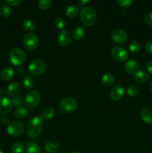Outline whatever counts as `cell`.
<instances>
[{
    "mask_svg": "<svg viewBox=\"0 0 152 153\" xmlns=\"http://www.w3.org/2000/svg\"><path fill=\"white\" fill-rule=\"evenodd\" d=\"M43 128V121L39 117H33L27 124L26 133L27 135L31 138H35L38 137L42 132Z\"/></svg>",
    "mask_w": 152,
    "mask_h": 153,
    "instance_id": "1",
    "label": "cell"
},
{
    "mask_svg": "<svg viewBox=\"0 0 152 153\" xmlns=\"http://www.w3.org/2000/svg\"><path fill=\"white\" fill-rule=\"evenodd\" d=\"M80 19L85 25L91 26L97 20L96 12L90 7H83L80 12Z\"/></svg>",
    "mask_w": 152,
    "mask_h": 153,
    "instance_id": "2",
    "label": "cell"
},
{
    "mask_svg": "<svg viewBox=\"0 0 152 153\" xmlns=\"http://www.w3.org/2000/svg\"><path fill=\"white\" fill-rule=\"evenodd\" d=\"M26 55L25 52L21 49H13L9 54L10 62L14 66H20L25 62Z\"/></svg>",
    "mask_w": 152,
    "mask_h": 153,
    "instance_id": "3",
    "label": "cell"
},
{
    "mask_svg": "<svg viewBox=\"0 0 152 153\" xmlns=\"http://www.w3.org/2000/svg\"><path fill=\"white\" fill-rule=\"evenodd\" d=\"M28 72L34 76H40L46 70V64L43 61L37 59L30 63L28 67Z\"/></svg>",
    "mask_w": 152,
    "mask_h": 153,
    "instance_id": "4",
    "label": "cell"
},
{
    "mask_svg": "<svg viewBox=\"0 0 152 153\" xmlns=\"http://www.w3.org/2000/svg\"><path fill=\"white\" fill-rule=\"evenodd\" d=\"M77 108V102L75 99L67 97L63 99L60 102V109L62 112L66 114L72 113Z\"/></svg>",
    "mask_w": 152,
    "mask_h": 153,
    "instance_id": "5",
    "label": "cell"
},
{
    "mask_svg": "<svg viewBox=\"0 0 152 153\" xmlns=\"http://www.w3.org/2000/svg\"><path fill=\"white\" fill-rule=\"evenodd\" d=\"M40 99H41V96L40 93L36 91H31L26 94L24 102L27 107L29 108H33L39 104Z\"/></svg>",
    "mask_w": 152,
    "mask_h": 153,
    "instance_id": "6",
    "label": "cell"
},
{
    "mask_svg": "<svg viewBox=\"0 0 152 153\" xmlns=\"http://www.w3.org/2000/svg\"><path fill=\"white\" fill-rule=\"evenodd\" d=\"M23 45L28 50L35 49L39 45V38L35 33H28L23 37Z\"/></svg>",
    "mask_w": 152,
    "mask_h": 153,
    "instance_id": "7",
    "label": "cell"
},
{
    "mask_svg": "<svg viewBox=\"0 0 152 153\" xmlns=\"http://www.w3.org/2000/svg\"><path fill=\"white\" fill-rule=\"evenodd\" d=\"M111 56L115 61L124 62L129 57V53L122 46H115L111 50Z\"/></svg>",
    "mask_w": 152,
    "mask_h": 153,
    "instance_id": "8",
    "label": "cell"
},
{
    "mask_svg": "<svg viewBox=\"0 0 152 153\" xmlns=\"http://www.w3.org/2000/svg\"><path fill=\"white\" fill-rule=\"evenodd\" d=\"M7 131L10 135L19 136L22 134L24 131V126L22 123L19 121H13L8 124L7 127Z\"/></svg>",
    "mask_w": 152,
    "mask_h": 153,
    "instance_id": "9",
    "label": "cell"
},
{
    "mask_svg": "<svg viewBox=\"0 0 152 153\" xmlns=\"http://www.w3.org/2000/svg\"><path fill=\"white\" fill-rule=\"evenodd\" d=\"M128 37V33L121 28L113 30L111 33V39L116 43H124L127 41Z\"/></svg>",
    "mask_w": 152,
    "mask_h": 153,
    "instance_id": "10",
    "label": "cell"
},
{
    "mask_svg": "<svg viewBox=\"0 0 152 153\" xmlns=\"http://www.w3.org/2000/svg\"><path fill=\"white\" fill-rule=\"evenodd\" d=\"M13 107V102L8 97L0 98V114L5 115L11 111Z\"/></svg>",
    "mask_w": 152,
    "mask_h": 153,
    "instance_id": "11",
    "label": "cell"
},
{
    "mask_svg": "<svg viewBox=\"0 0 152 153\" xmlns=\"http://www.w3.org/2000/svg\"><path fill=\"white\" fill-rule=\"evenodd\" d=\"M72 34L67 30H63L58 36V42L61 46H66L71 43Z\"/></svg>",
    "mask_w": 152,
    "mask_h": 153,
    "instance_id": "12",
    "label": "cell"
},
{
    "mask_svg": "<svg viewBox=\"0 0 152 153\" xmlns=\"http://www.w3.org/2000/svg\"><path fill=\"white\" fill-rule=\"evenodd\" d=\"M110 98L114 101H118L122 99L125 95V88L121 85H116L110 91Z\"/></svg>",
    "mask_w": 152,
    "mask_h": 153,
    "instance_id": "13",
    "label": "cell"
},
{
    "mask_svg": "<svg viewBox=\"0 0 152 153\" xmlns=\"http://www.w3.org/2000/svg\"><path fill=\"white\" fill-rule=\"evenodd\" d=\"M21 91V85L18 82H12L7 86V94L9 97H18Z\"/></svg>",
    "mask_w": 152,
    "mask_h": 153,
    "instance_id": "14",
    "label": "cell"
},
{
    "mask_svg": "<svg viewBox=\"0 0 152 153\" xmlns=\"http://www.w3.org/2000/svg\"><path fill=\"white\" fill-rule=\"evenodd\" d=\"M125 70L129 74H135L139 69V64L137 61L134 59L129 60L125 64Z\"/></svg>",
    "mask_w": 152,
    "mask_h": 153,
    "instance_id": "15",
    "label": "cell"
},
{
    "mask_svg": "<svg viewBox=\"0 0 152 153\" xmlns=\"http://www.w3.org/2000/svg\"><path fill=\"white\" fill-rule=\"evenodd\" d=\"M140 117L145 123L152 124V109L150 108H144L140 111Z\"/></svg>",
    "mask_w": 152,
    "mask_h": 153,
    "instance_id": "16",
    "label": "cell"
},
{
    "mask_svg": "<svg viewBox=\"0 0 152 153\" xmlns=\"http://www.w3.org/2000/svg\"><path fill=\"white\" fill-rule=\"evenodd\" d=\"M58 147H59V143L54 139L49 140L45 144V150L48 153H55L58 150Z\"/></svg>",
    "mask_w": 152,
    "mask_h": 153,
    "instance_id": "17",
    "label": "cell"
},
{
    "mask_svg": "<svg viewBox=\"0 0 152 153\" xmlns=\"http://www.w3.org/2000/svg\"><path fill=\"white\" fill-rule=\"evenodd\" d=\"M14 76V70L12 67H7L3 69L0 73V77L2 80L8 81L10 80Z\"/></svg>",
    "mask_w": 152,
    "mask_h": 153,
    "instance_id": "18",
    "label": "cell"
},
{
    "mask_svg": "<svg viewBox=\"0 0 152 153\" xmlns=\"http://www.w3.org/2000/svg\"><path fill=\"white\" fill-rule=\"evenodd\" d=\"M134 79L135 82H137V83L143 84L148 80L149 76L146 72L143 71V70H139V71H137L134 74Z\"/></svg>",
    "mask_w": 152,
    "mask_h": 153,
    "instance_id": "19",
    "label": "cell"
},
{
    "mask_svg": "<svg viewBox=\"0 0 152 153\" xmlns=\"http://www.w3.org/2000/svg\"><path fill=\"white\" fill-rule=\"evenodd\" d=\"M25 152L26 153H42V149L37 143L34 142H28L25 145Z\"/></svg>",
    "mask_w": 152,
    "mask_h": 153,
    "instance_id": "20",
    "label": "cell"
},
{
    "mask_svg": "<svg viewBox=\"0 0 152 153\" xmlns=\"http://www.w3.org/2000/svg\"><path fill=\"white\" fill-rule=\"evenodd\" d=\"M79 12V6L76 4H70L66 8L65 13L68 17L74 18Z\"/></svg>",
    "mask_w": 152,
    "mask_h": 153,
    "instance_id": "21",
    "label": "cell"
},
{
    "mask_svg": "<svg viewBox=\"0 0 152 153\" xmlns=\"http://www.w3.org/2000/svg\"><path fill=\"white\" fill-rule=\"evenodd\" d=\"M101 82L106 86H111L115 82V77L110 73H105L101 77Z\"/></svg>",
    "mask_w": 152,
    "mask_h": 153,
    "instance_id": "22",
    "label": "cell"
},
{
    "mask_svg": "<svg viewBox=\"0 0 152 153\" xmlns=\"http://www.w3.org/2000/svg\"><path fill=\"white\" fill-rule=\"evenodd\" d=\"M85 31L82 26H77L73 29L72 36L75 40H81L84 37Z\"/></svg>",
    "mask_w": 152,
    "mask_h": 153,
    "instance_id": "23",
    "label": "cell"
},
{
    "mask_svg": "<svg viewBox=\"0 0 152 153\" xmlns=\"http://www.w3.org/2000/svg\"><path fill=\"white\" fill-rule=\"evenodd\" d=\"M28 110L27 108L24 107V106H20V107L16 108V110L14 111L15 117H16L19 119H22L25 118V117L28 116Z\"/></svg>",
    "mask_w": 152,
    "mask_h": 153,
    "instance_id": "24",
    "label": "cell"
},
{
    "mask_svg": "<svg viewBox=\"0 0 152 153\" xmlns=\"http://www.w3.org/2000/svg\"><path fill=\"white\" fill-rule=\"evenodd\" d=\"M55 111L52 107H47L42 111L41 117L45 120H50L55 116Z\"/></svg>",
    "mask_w": 152,
    "mask_h": 153,
    "instance_id": "25",
    "label": "cell"
},
{
    "mask_svg": "<svg viewBox=\"0 0 152 153\" xmlns=\"http://www.w3.org/2000/svg\"><path fill=\"white\" fill-rule=\"evenodd\" d=\"M141 49V44L137 40H133L129 44V49L131 53H137Z\"/></svg>",
    "mask_w": 152,
    "mask_h": 153,
    "instance_id": "26",
    "label": "cell"
},
{
    "mask_svg": "<svg viewBox=\"0 0 152 153\" xmlns=\"http://www.w3.org/2000/svg\"><path fill=\"white\" fill-rule=\"evenodd\" d=\"M10 15V9L6 4H2L0 6V16L1 17L4 18H8Z\"/></svg>",
    "mask_w": 152,
    "mask_h": 153,
    "instance_id": "27",
    "label": "cell"
},
{
    "mask_svg": "<svg viewBox=\"0 0 152 153\" xmlns=\"http://www.w3.org/2000/svg\"><path fill=\"white\" fill-rule=\"evenodd\" d=\"M22 26H23L24 29L26 30V31H33L35 28V24H34L33 20L30 19H27L23 22Z\"/></svg>",
    "mask_w": 152,
    "mask_h": 153,
    "instance_id": "28",
    "label": "cell"
},
{
    "mask_svg": "<svg viewBox=\"0 0 152 153\" xmlns=\"http://www.w3.org/2000/svg\"><path fill=\"white\" fill-rule=\"evenodd\" d=\"M34 84V81L33 78L30 76H25L23 79V85L26 89H31L33 88Z\"/></svg>",
    "mask_w": 152,
    "mask_h": 153,
    "instance_id": "29",
    "label": "cell"
},
{
    "mask_svg": "<svg viewBox=\"0 0 152 153\" xmlns=\"http://www.w3.org/2000/svg\"><path fill=\"white\" fill-rule=\"evenodd\" d=\"M24 150V145L21 142H16L11 146V152L13 153H22Z\"/></svg>",
    "mask_w": 152,
    "mask_h": 153,
    "instance_id": "30",
    "label": "cell"
},
{
    "mask_svg": "<svg viewBox=\"0 0 152 153\" xmlns=\"http://www.w3.org/2000/svg\"><path fill=\"white\" fill-rule=\"evenodd\" d=\"M38 4L40 8L43 9V10H46V9H49L52 6V0H40L38 1Z\"/></svg>",
    "mask_w": 152,
    "mask_h": 153,
    "instance_id": "31",
    "label": "cell"
},
{
    "mask_svg": "<svg viewBox=\"0 0 152 153\" xmlns=\"http://www.w3.org/2000/svg\"><path fill=\"white\" fill-rule=\"evenodd\" d=\"M55 25L58 29L63 30L66 26V21L61 17L57 18L55 21Z\"/></svg>",
    "mask_w": 152,
    "mask_h": 153,
    "instance_id": "32",
    "label": "cell"
},
{
    "mask_svg": "<svg viewBox=\"0 0 152 153\" xmlns=\"http://www.w3.org/2000/svg\"><path fill=\"white\" fill-rule=\"evenodd\" d=\"M127 93L130 97H136L139 94V90L135 86H130L127 89Z\"/></svg>",
    "mask_w": 152,
    "mask_h": 153,
    "instance_id": "33",
    "label": "cell"
},
{
    "mask_svg": "<svg viewBox=\"0 0 152 153\" xmlns=\"http://www.w3.org/2000/svg\"><path fill=\"white\" fill-rule=\"evenodd\" d=\"M145 22L148 25H152V12H148L143 16Z\"/></svg>",
    "mask_w": 152,
    "mask_h": 153,
    "instance_id": "34",
    "label": "cell"
},
{
    "mask_svg": "<svg viewBox=\"0 0 152 153\" xmlns=\"http://www.w3.org/2000/svg\"><path fill=\"white\" fill-rule=\"evenodd\" d=\"M131 0H118L117 4L122 7H128L131 4Z\"/></svg>",
    "mask_w": 152,
    "mask_h": 153,
    "instance_id": "35",
    "label": "cell"
},
{
    "mask_svg": "<svg viewBox=\"0 0 152 153\" xmlns=\"http://www.w3.org/2000/svg\"><path fill=\"white\" fill-rule=\"evenodd\" d=\"M12 102H13V105L16 106V107L17 106V108L20 107L22 105V103H23V100H22V99L20 97H19V96L14 97V99L12 100Z\"/></svg>",
    "mask_w": 152,
    "mask_h": 153,
    "instance_id": "36",
    "label": "cell"
},
{
    "mask_svg": "<svg viewBox=\"0 0 152 153\" xmlns=\"http://www.w3.org/2000/svg\"><path fill=\"white\" fill-rule=\"evenodd\" d=\"M4 2L10 6H17L18 4H19L22 2V1L21 0H7Z\"/></svg>",
    "mask_w": 152,
    "mask_h": 153,
    "instance_id": "37",
    "label": "cell"
},
{
    "mask_svg": "<svg viewBox=\"0 0 152 153\" xmlns=\"http://www.w3.org/2000/svg\"><path fill=\"white\" fill-rule=\"evenodd\" d=\"M145 49L147 51V52H148L149 54H152V40L150 41H148L145 43Z\"/></svg>",
    "mask_w": 152,
    "mask_h": 153,
    "instance_id": "38",
    "label": "cell"
},
{
    "mask_svg": "<svg viewBox=\"0 0 152 153\" xmlns=\"http://www.w3.org/2000/svg\"><path fill=\"white\" fill-rule=\"evenodd\" d=\"M0 122H1V124L3 125H7L9 124V118L7 117L5 115H2V116L0 117Z\"/></svg>",
    "mask_w": 152,
    "mask_h": 153,
    "instance_id": "39",
    "label": "cell"
},
{
    "mask_svg": "<svg viewBox=\"0 0 152 153\" xmlns=\"http://www.w3.org/2000/svg\"><path fill=\"white\" fill-rule=\"evenodd\" d=\"M145 68L148 73L152 74V61H149V62H148L147 64H146Z\"/></svg>",
    "mask_w": 152,
    "mask_h": 153,
    "instance_id": "40",
    "label": "cell"
},
{
    "mask_svg": "<svg viewBox=\"0 0 152 153\" xmlns=\"http://www.w3.org/2000/svg\"><path fill=\"white\" fill-rule=\"evenodd\" d=\"M5 94H7V91H4L3 88H1V89H0V96H1L2 97H4V96L5 95Z\"/></svg>",
    "mask_w": 152,
    "mask_h": 153,
    "instance_id": "41",
    "label": "cell"
},
{
    "mask_svg": "<svg viewBox=\"0 0 152 153\" xmlns=\"http://www.w3.org/2000/svg\"><path fill=\"white\" fill-rule=\"evenodd\" d=\"M88 2H89V1H87V0H86V1H83V0H82V1H79V4H80V5H84L85 4H86V3Z\"/></svg>",
    "mask_w": 152,
    "mask_h": 153,
    "instance_id": "42",
    "label": "cell"
},
{
    "mask_svg": "<svg viewBox=\"0 0 152 153\" xmlns=\"http://www.w3.org/2000/svg\"><path fill=\"white\" fill-rule=\"evenodd\" d=\"M150 91H151V94H152V81H151V84H150Z\"/></svg>",
    "mask_w": 152,
    "mask_h": 153,
    "instance_id": "43",
    "label": "cell"
},
{
    "mask_svg": "<svg viewBox=\"0 0 152 153\" xmlns=\"http://www.w3.org/2000/svg\"><path fill=\"white\" fill-rule=\"evenodd\" d=\"M70 153H80V152H75V151H74V152H71Z\"/></svg>",
    "mask_w": 152,
    "mask_h": 153,
    "instance_id": "44",
    "label": "cell"
},
{
    "mask_svg": "<svg viewBox=\"0 0 152 153\" xmlns=\"http://www.w3.org/2000/svg\"><path fill=\"white\" fill-rule=\"evenodd\" d=\"M0 153H3V152L1 150V149H0Z\"/></svg>",
    "mask_w": 152,
    "mask_h": 153,
    "instance_id": "45",
    "label": "cell"
}]
</instances>
